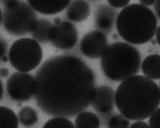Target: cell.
<instances>
[{"label": "cell", "instance_id": "3", "mask_svg": "<svg viewBox=\"0 0 160 128\" xmlns=\"http://www.w3.org/2000/svg\"><path fill=\"white\" fill-rule=\"evenodd\" d=\"M157 24L156 16L149 8L133 3L120 12L116 27L119 35L124 41L132 44L142 45L152 39Z\"/></svg>", "mask_w": 160, "mask_h": 128}, {"label": "cell", "instance_id": "11", "mask_svg": "<svg viewBox=\"0 0 160 128\" xmlns=\"http://www.w3.org/2000/svg\"><path fill=\"white\" fill-rule=\"evenodd\" d=\"M35 11L46 15L61 12L69 6L71 0H28Z\"/></svg>", "mask_w": 160, "mask_h": 128}, {"label": "cell", "instance_id": "23", "mask_svg": "<svg viewBox=\"0 0 160 128\" xmlns=\"http://www.w3.org/2000/svg\"><path fill=\"white\" fill-rule=\"evenodd\" d=\"M1 60L3 62H7L8 57H7L8 46L6 42L1 39Z\"/></svg>", "mask_w": 160, "mask_h": 128}, {"label": "cell", "instance_id": "21", "mask_svg": "<svg viewBox=\"0 0 160 128\" xmlns=\"http://www.w3.org/2000/svg\"><path fill=\"white\" fill-rule=\"evenodd\" d=\"M149 125L151 128H160V107L157 108L150 116Z\"/></svg>", "mask_w": 160, "mask_h": 128}, {"label": "cell", "instance_id": "1", "mask_svg": "<svg viewBox=\"0 0 160 128\" xmlns=\"http://www.w3.org/2000/svg\"><path fill=\"white\" fill-rule=\"evenodd\" d=\"M35 97L39 108L57 116H73L92 104L95 76L82 60L60 55L45 62L35 76Z\"/></svg>", "mask_w": 160, "mask_h": 128}, {"label": "cell", "instance_id": "8", "mask_svg": "<svg viewBox=\"0 0 160 128\" xmlns=\"http://www.w3.org/2000/svg\"><path fill=\"white\" fill-rule=\"evenodd\" d=\"M78 41L77 30L71 22L55 19L49 35V42L56 48L69 50L76 45Z\"/></svg>", "mask_w": 160, "mask_h": 128}, {"label": "cell", "instance_id": "25", "mask_svg": "<svg viewBox=\"0 0 160 128\" xmlns=\"http://www.w3.org/2000/svg\"><path fill=\"white\" fill-rule=\"evenodd\" d=\"M155 0H139V2L141 5L148 7L150 6L155 2Z\"/></svg>", "mask_w": 160, "mask_h": 128}, {"label": "cell", "instance_id": "16", "mask_svg": "<svg viewBox=\"0 0 160 128\" xmlns=\"http://www.w3.org/2000/svg\"><path fill=\"white\" fill-rule=\"evenodd\" d=\"M75 122L77 128H99L100 126L99 118L94 113L89 111L79 113Z\"/></svg>", "mask_w": 160, "mask_h": 128}, {"label": "cell", "instance_id": "9", "mask_svg": "<svg viewBox=\"0 0 160 128\" xmlns=\"http://www.w3.org/2000/svg\"><path fill=\"white\" fill-rule=\"evenodd\" d=\"M108 47V40L103 32L92 31L87 33L81 40L80 50L82 54L91 59L101 58Z\"/></svg>", "mask_w": 160, "mask_h": 128}, {"label": "cell", "instance_id": "28", "mask_svg": "<svg viewBox=\"0 0 160 128\" xmlns=\"http://www.w3.org/2000/svg\"><path fill=\"white\" fill-rule=\"evenodd\" d=\"M155 36H156V42L160 46V25L157 28Z\"/></svg>", "mask_w": 160, "mask_h": 128}, {"label": "cell", "instance_id": "5", "mask_svg": "<svg viewBox=\"0 0 160 128\" xmlns=\"http://www.w3.org/2000/svg\"><path fill=\"white\" fill-rule=\"evenodd\" d=\"M1 23L10 34L23 36L31 33L37 20L34 10L29 3L17 0L5 7Z\"/></svg>", "mask_w": 160, "mask_h": 128}, {"label": "cell", "instance_id": "18", "mask_svg": "<svg viewBox=\"0 0 160 128\" xmlns=\"http://www.w3.org/2000/svg\"><path fill=\"white\" fill-rule=\"evenodd\" d=\"M18 118L21 125L27 127L34 126L38 121L37 112L29 106H24L20 109Z\"/></svg>", "mask_w": 160, "mask_h": 128}, {"label": "cell", "instance_id": "22", "mask_svg": "<svg viewBox=\"0 0 160 128\" xmlns=\"http://www.w3.org/2000/svg\"><path fill=\"white\" fill-rule=\"evenodd\" d=\"M108 3L115 8H124L129 4L131 0H107Z\"/></svg>", "mask_w": 160, "mask_h": 128}, {"label": "cell", "instance_id": "7", "mask_svg": "<svg viewBox=\"0 0 160 128\" xmlns=\"http://www.w3.org/2000/svg\"><path fill=\"white\" fill-rule=\"evenodd\" d=\"M6 89L10 98L14 101L24 102L35 96V77L27 72H16L8 79Z\"/></svg>", "mask_w": 160, "mask_h": 128}, {"label": "cell", "instance_id": "6", "mask_svg": "<svg viewBox=\"0 0 160 128\" xmlns=\"http://www.w3.org/2000/svg\"><path fill=\"white\" fill-rule=\"evenodd\" d=\"M43 51L39 42L31 38H22L14 42L9 52L11 65L18 71L28 72L41 63Z\"/></svg>", "mask_w": 160, "mask_h": 128}, {"label": "cell", "instance_id": "19", "mask_svg": "<svg viewBox=\"0 0 160 128\" xmlns=\"http://www.w3.org/2000/svg\"><path fill=\"white\" fill-rule=\"evenodd\" d=\"M74 125L72 121L63 116L53 118L47 121L44 128H74Z\"/></svg>", "mask_w": 160, "mask_h": 128}, {"label": "cell", "instance_id": "29", "mask_svg": "<svg viewBox=\"0 0 160 128\" xmlns=\"http://www.w3.org/2000/svg\"><path fill=\"white\" fill-rule=\"evenodd\" d=\"M17 0H1L2 3L5 7L12 4Z\"/></svg>", "mask_w": 160, "mask_h": 128}, {"label": "cell", "instance_id": "24", "mask_svg": "<svg viewBox=\"0 0 160 128\" xmlns=\"http://www.w3.org/2000/svg\"><path fill=\"white\" fill-rule=\"evenodd\" d=\"M149 125L146 122L141 120L137 121L132 124L130 128H149Z\"/></svg>", "mask_w": 160, "mask_h": 128}, {"label": "cell", "instance_id": "26", "mask_svg": "<svg viewBox=\"0 0 160 128\" xmlns=\"http://www.w3.org/2000/svg\"><path fill=\"white\" fill-rule=\"evenodd\" d=\"M155 11L158 17L160 18V0H155Z\"/></svg>", "mask_w": 160, "mask_h": 128}, {"label": "cell", "instance_id": "4", "mask_svg": "<svg viewBox=\"0 0 160 128\" xmlns=\"http://www.w3.org/2000/svg\"><path fill=\"white\" fill-rule=\"evenodd\" d=\"M141 60L140 53L134 47L118 42L108 46L101 58V68L108 79L120 82L139 71Z\"/></svg>", "mask_w": 160, "mask_h": 128}, {"label": "cell", "instance_id": "30", "mask_svg": "<svg viewBox=\"0 0 160 128\" xmlns=\"http://www.w3.org/2000/svg\"></svg>", "mask_w": 160, "mask_h": 128}, {"label": "cell", "instance_id": "10", "mask_svg": "<svg viewBox=\"0 0 160 128\" xmlns=\"http://www.w3.org/2000/svg\"><path fill=\"white\" fill-rule=\"evenodd\" d=\"M115 93L110 87L101 86L96 88L92 104L94 110L99 113L105 114L114 108Z\"/></svg>", "mask_w": 160, "mask_h": 128}, {"label": "cell", "instance_id": "27", "mask_svg": "<svg viewBox=\"0 0 160 128\" xmlns=\"http://www.w3.org/2000/svg\"><path fill=\"white\" fill-rule=\"evenodd\" d=\"M9 71L8 69L5 67L1 68V71H0V74L1 77H6L7 76L9 75Z\"/></svg>", "mask_w": 160, "mask_h": 128}, {"label": "cell", "instance_id": "15", "mask_svg": "<svg viewBox=\"0 0 160 128\" xmlns=\"http://www.w3.org/2000/svg\"><path fill=\"white\" fill-rule=\"evenodd\" d=\"M53 25L48 20L41 19L37 20L36 25L32 32L33 39L41 43H47L49 42V35Z\"/></svg>", "mask_w": 160, "mask_h": 128}, {"label": "cell", "instance_id": "17", "mask_svg": "<svg viewBox=\"0 0 160 128\" xmlns=\"http://www.w3.org/2000/svg\"><path fill=\"white\" fill-rule=\"evenodd\" d=\"M18 117L14 111L6 106L0 107V128H18Z\"/></svg>", "mask_w": 160, "mask_h": 128}, {"label": "cell", "instance_id": "20", "mask_svg": "<svg viewBox=\"0 0 160 128\" xmlns=\"http://www.w3.org/2000/svg\"><path fill=\"white\" fill-rule=\"evenodd\" d=\"M127 119L123 116H113L108 121V126L109 128H127L130 123Z\"/></svg>", "mask_w": 160, "mask_h": 128}, {"label": "cell", "instance_id": "14", "mask_svg": "<svg viewBox=\"0 0 160 128\" xmlns=\"http://www.w3.org/2000/svg\"><path fill=\"white\" fill-rule=\"evenodd\" d=\"M141 70L145 76L153 80L160 79V55L147 56L141 64Z\"/></svg>", "mask_w": 160, "mask_h": 128}, {"label": "cell", "instance_id": "12", "mask_svg": "<svg viewBox=\"0 0 160 128\" xmlns=\"http://www.w3.org/2000/svg\"><path fill=\"white\" fill-rule=\"evenodd\" d=\"M90 13L89 5L85 0H73L69 4L66 15L69 20L79 23L86 20Z\"/></svg>", "mask_w": 160, "mask_h": 128}, {"label": "cell", "instance_id": "2", "mask_svg": "<svg viewBox=\"0 0 160 128\" xmlns=\"http://www.w3.org/2000/svg\"><path fill=\"white\" fill-rule=\"evenodd\" d=\"M115 103L122 115L128 119H147L160 105V87L147 76H132L117 88Z\"/></svg>", "mask_w": 160, "mask_h": 128}, {"label": "cell", "instance_id": "13", "mask_svg": "<svg viewBox=\"0 0 160 128\" xmlns=\"http://www.w3.org/2000/svg\"><path fill=\"white\" fill-rule=\"evenodd\" d=\"M116 13L115 11L106 5H102L95 13V23L101 30L107 31L113 27Z\"/></svg>", "mask_w": 160, "mask_h": 128}]
</instances>
